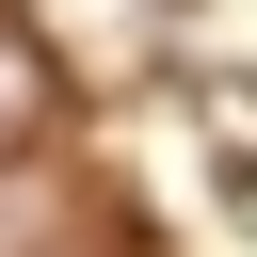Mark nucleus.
I'll return each instance as SVG.
<instances>
[{
	"instance_id": "f257e3e1",
	"label": "nucleus",
	"mask_w": 257,
	"mask_h": 257,
	"mask_svg": "<svg viewBox=\"0 0 257 257\" xmlns=\"http://www.w3.org/2000/svg\"><path fill=\"white\" fill-rule=\"evenodd\" d=\"M48 209H64V177H48V161H16V193H0V241H32Z\"/></svg>"
},
{
	"instance_id": "f03ea898",
	"label": "nucleus",
	"mask_w": 257,
	"mask_h": 257,
	"mask_svg": "<svg viewBox=\"0 0 257 257\" xmlns=\"http://www.w3.org/2000/svg\"><path fill=\"white\" fill-rule=\"evenodd\" d=\"M32 112H48V64H32L16 32H0V128H32Z\"/></svg>"
}]
</instances>
